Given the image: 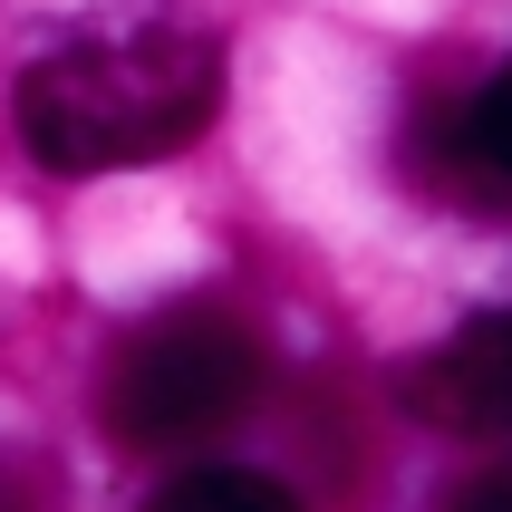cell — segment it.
<instances>
[{
    "instance_id": "obj_4",
    "label": "cell",
    "mask_w": 512,
    "mask_h": 512,
    "mask_svg": "<svg viewBox=\"0 0 512 512\" xmlns=\"http://www.w3.org/2000/svg\"><path fill=\"white\" fill-rule=\"evenodd\" d=\"M426 174L474 203H512V58L464 97H445L426 126Z\"/></svg>"
},
{
    "instance_id": "obj_7",
    "label": "cell",
    "mask_w": 512,
    "mask_h": 512,
    "mask_svg": "<svg viewBox=\"0 0 512 512\" xmlns=\"http://www.w3.org/2000/svg\"><path fill=\"white\" fill-rule=\"evenodd\" d=\"M435 512H512V455H503V464H474V474H464Z\"/></svg>"
},
{
    "instance_id": "obj_1",
    "label": "cell",
    "mask_w": 512,
    "mask_h": 512,
    "mask_svg": "<svg viewBox=\"0 0 512 512\" xmlns=\"http://www.w3.org/2000/svg\"><path fill=\"white\" fill-rule=\"evenodd\" d=\"M223 116V39L194 0H97L10 78V126L49 174L165 165Z\"/></svg>"
},
{
    "instance_id": "obj_3",
    "label": "cell",
    "mask_w": 512,
    "mask_h": 512,
    "mask_svg": "<svg viewBox=\"0 0 512 512\" xmlns=\"http://www.w3.org/2000/svg\"><path fill=\"white\" fill-rule=\"evenodd\" d=\"M406 406L435 435H512V300L426 348V368L406 377Z\"/></svg>"
},
{
    "instance_id": "obj_6",
    "label": "cell",
    "mask_w": 512,
    "mask_h": 512,
    "mask_svg": "<svg viewBox=\"0 0 512 512\" xmlns=\"http://www.w3.org/2000/svg\"><path fill=\"white\" fill-rule=\"evenodd\" d=\"M0 512H68L58 464H49V455H29V445H0Z\"/></svg>"
},
{
    "instance_id": "obj_2",
    "label": "cell",
    "mask_w": 512,
    "mask_h": 512,
    "mask_svg": "<svg viewBox=\"0 0 512 512\" xmlns=\"http://www.w3.org/2000/svg\"><path fill=\"white\" fill-rule=\"evenodd\" d=\"M271 397V339L232 300H165L116 339L97 377V416L126 455H194L213 435L252 426Z\"/></svg>"
},
{
    "instance_id": "obj_5",
    "label": "cell",
    "mask_w": 512,
    "mask_h": 512,
    "mask_svg": "<svg viewBox=\"0 0 512 512\" xmlns=\"http://www.w3.org/2000/svg\"><path fill=\"white\" fill-rule=\"evenodd\" d=\"M145 512H300V493L281 474H261V464H194V474H174Z\"/></svg>"
}]
</instances>
